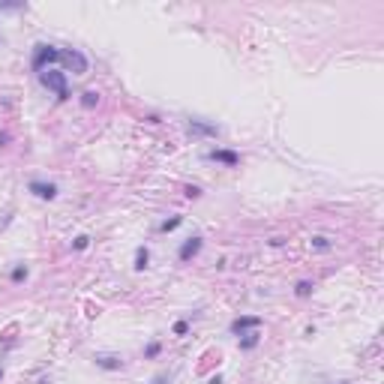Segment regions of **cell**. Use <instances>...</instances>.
Masks as SVG:
<instances>
[{
	"mask_svg": "<svg viewBox=\"0 0 384 384\" xmlns=\"http://www.w3.org/2000/svg\"><path fill=\"white\" fill-rule=\"evenodd\" d=\"M39 81H42L48 90H54V93H57V99H69L66 72H60V69H45V72H39Z\"/></svg>",
	"mask_w": 384,
	"mask_h": 384,
	"instance_id": "1",
	"label": "cell"
},
{
	"mask_svg": "<svg viewBox=\"0 0 384 384\" xmlns=\"http://www.w3.org/2000/svg\"><path fill=\"white\" fill-rule=\"evenodd\" d=\"M54 60H60V51H57V48L45 45V42L33 45V69L36 72H45V69H48V63H54Z\"/></svg>",
	"mask_w": 384,
	"mask_h": 384,
	"instance_id": "2",
	"label": "cell"
},
{
	"mask_svg": "<svg viewBox=\"0 0 384 384\" xmlns=\"http://www.w3.org/2000/svg\"><path fill=\"white\" fill-rule=\"evenodd\" d=\"M60 63H63L69 72H75V75H84V72H88V57H84L81 51H75V48L60 51Z\"/></svg>",
	"mask_w": 384,
	"mask_h": 384,
	"instance_id": "3",
	"label": "cell"
},
{
	"mask_svg": "<svg viewBox=\"0 0 384 384\" xmlns=\"http://www.w3.org/2000/svg\"><path fill=\"white\" fill-rule=\"evenodd\" d=\"M198 252H201V237H189V240H183L180 252H177V258H180V261H192Z\"/></svg>",
	"mask_w": 384,
	"mask_h": 384,
	"instance_id": "4",
	"label": "cell"
},
{
	"mask_svg": "<svg viewBox=\"0 0 384 384\" xmlns=\"http://www.w3.org/2000/svg\"><path fill=\"white\" fill-rule=\"evenodd\" d=\"M207 159H213V162H222V165H228V168L240 165V153H234V150H210Z\"/></svg>",
	"mask_w": 384,
	"mask_h": 384,
	"instance_id": "5",
	"label": "cell"
},
{
	"mask_svg": "<svg viewBox=\"0 0 384 384\" xmlns=\"http://www.w3.org/2000/svg\"><path fill=\"white\" fill-rule=\"evenodd\" d=\"M255 327H261V318H255V315H243V318H234V321H231V333L255 330Z\"/></svg>",
	"mask_w": 384,
	"mask_h": 384,
	"instance_id": "6",
	"label": "cell"
},
{
	"mask_svg": "<svg viewBox=\"0 0 384 384\" xmlns=\"http://www.w3.org/2000/svg\"><path fill=\"white\" fill-rule=\"evenodd\" d=\"M30 192H33L36 198H45V201L57 198V186H54V183H42V180H33V183H30Z\"/></svg>",
	"mask_w": 384,
	"mask_h": 384,
	"instance_id": "7",
	"label": "cell"
},
{
	"mask_svg": "<svg viewBox=\"0 0 384 384\" xmlns=\"http://www.w3.org/2000/svg\"><path fill=\"white\" fill-rule=\"evenodd\" d=\"M186 132H189V135H195V138H201V135H207V138H213V135H216L219 129H216V126H210V123L192 120L189 126H186Z\"/></svg>",
	"mask_w": 384,
	"mask_h": 384,
	"instance_id": "8",
	"label": "cell"
},
{
	"mask_svg": "<svg viewBox=\"0 0 384 384\" xmlns=\"http://www.w3.org/2000/svg\"><path fill=\"white\" fill-rule=\"evenodd\" d=\"M96 366H102V369H120L123 360L117 357V354H96Z\"/></svg>",
	"mask_w": 384,
	"mask_h": 384,
	"instance_id": "9",
	"label": "cell"
},
{
	"mask_svg": "<svg viewBox=\"0 0 384 384\" xmlns=\"http://www.w3.org/2000/svg\"><path fill=\"white\" fill-rule=\"evenodd\" d=\"M81 105H84V108L99 105V93H96V90H84V93H81Z\"/></svg>",
	"mask_w": 384,
	"mask_h": 384,
	"instance_id": "10",
	"label": "cell"
},
{
	"mask_svg": "<svg viewBox=\"0 0 384 384\" xmlns=\"http://www.w3.org/2000/svg\"><path fill=\"white\" fill-rule=\"evenodd\" d=\"M147 261H150V252H147L144 246H138V252H135V270H144Z\"/></svg>",
	"mask_w": 384,
	"mask_h": 384,
	"instance_id": "11",
	"label": "cell"
},
{
	"mask_svg": "<svg viewBox=\"0 0 384 384\" xmlns=\"http://www.w3.org/2000/svg\"><path fill=\"white\" fill-rule=\"evenodd\" d=\"M255 345H258V333H246L243 339H240V348H243V351L255 348Z\"/></svg>",
	"mask_w": 384,
	"mask_h": 384,
	"instance_id": "12",
	"label": "cell"
},
{
	"mask_svg": "<svg viewBox=\"0 0 384 384\" xmlns=\"http://www.w3.org/2000/svg\"><path fill=\"white\" fill-rule=\"evenodd\" d=\"M294 291H297V297H309V294H312V282H309V280H300Z\"/></svg>",
	"mask_w": 384,
	"mask_h": 384,
	"instance_id": "13",
	"label": "cell"
},
{
	"mask_svg": "<svg viewBox=\"0 0 384 384\" xmlns=\"http://www.w3.org/2000/svg\"><path fill=\"white\" fill-rule=\"evenodd\" d=\"M180 222H183V216H171V219H165V222L159 225V231H174Z\"/></svg>",
	"mask_w": 384,
	"mask_h": 384,
	"instance_id": "14",
	"label": "cell"
},
{
	"mask_svg": "<svg viewBox=\"0 0 384 384\" xmlns=\"http://www.w3.org/2000/svg\"><path fill=\"white\" fill-rule=\"evenodd\" d=\"M88 243H90V237H88V234H78L72 246H75V249H88Z\"/></svg>",
	"mask_w": 384,
	"mask_h": 384,
	"instance_id": "15",
	"label": "cell"
},
{
	"mask_svg": "<svg viewBox=\"0 0 384 384\" xmlns=\"http://www.w3.org/2000/svg\"><path fill=\"white\" fill-rule=\"evenodd\" d=\"M21 280H27V267H15L12 270V282H21Z\"/></svg>",
	"mask_w": 384,
	"mask_h": 384,
	"instance_id": "16",
	"label": "cell"
},
{
	"mask_svg": "<svg viewBox=\"0 0 384 384\" xmlns=\"http://www.w3.org/2000/svg\"><path fill=\"white\" fill-rule=\"evenodd\" d=\"M312 246L315 249H330V240L327 237H312Z\"/></svg>",
	"mask_w": 384,
	"mask_h": 384,
	"instance_id": "17",
	"label": "cell"
},
{
	"mask_svg": "<svg viewBox=\"0 0 384 384\" xmlns=\"http://www.w3.org/2000/svg\"><path fill=\"white\" fill-rule=\"evenodd\" d=\"M156 354H159V342H150L147 351H144V357H156Z\"/></svg>",
	"mask_w": 384,
	"mask_h": 384,
	"instance_id": "18",
	"label": "cell"
},
{
	"mask_svg": "<svg viewBox=\"0 0 384 384\" xmlns=\"http://www.w3.org/2000/svg\"><path fill=\"white\" fill-rule=\"evenodd\" d=\"M186 330H189V324H186V321H177V324H174V333H177V336H183Z\"/></svg>",
	"mask_w": 384,
	"mask_h": 384,
	"instance_id": "19",
	"label": "cell"
},
{
	"mask_svg": "<svg viewBox=\"0 0 384 384\" xmlns=\"http://www.w3.org/2000/svg\"><path fill=\"white\" fill-rule=\"evenodd\" d=\"M171 381V375H168V372H159L156 378H153V384H168Z\"/></svg>",
	"mask_w": 384,
	"mask_h": 384,
	"instance_id": "20",
	"label": "cell"
},
{
	"mask_svg": "<svg viewBox=\"0 0 384 384\" xmlns=\"http://www.w3.org/2000/svg\"><path fill=\"white\" fill-rule=\"evenodd\" d=\"M3 12H12V9H21V3H0Z\"/></svg>",
	"mask_w": 384,
	"mask_h": 384,
	"instance_id": "21",
	"label": "cell"
},
{
	"mask_svg": "<svg viewBox=\"0 0 384 384\" xmlns=\"http://www.w3.org/2000/svg\"><path fill=\"white\" fill-rule=\"evenodd\" d=\"M207 384H222V378H219V375H216V378H210Z\"/></svg>",
	"mask_w": 384,
	"mask_h": 384,
	"instance_id": "22",
	"label": "cell"
},
{
	"mask_svg": "<svg viewBox=\"0 0 384 384\" xmlns=\"http://www.w3.org/2000/svg\"><path fill=\"white\" fill-rule=\"evenodd\" d=\"M0 378H3V372H0Z\"/></svg>",
	"mask_w": 384,
	"mask_h": 384,
	"instance_id": "23",
	"label": "cell"
}]
</instances>
